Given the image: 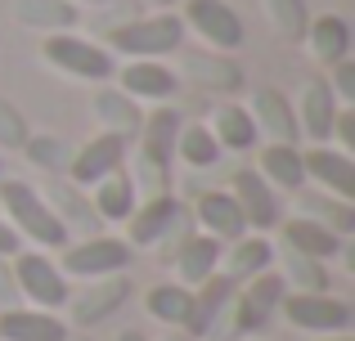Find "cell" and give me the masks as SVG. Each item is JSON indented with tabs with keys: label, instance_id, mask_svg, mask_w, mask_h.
Instances as JSON below:
<instances>
[{
	"label": "cell",
	"instance_id": "obj_1",
	"mask_svg": "<svg viewBox=\"0 0 355 341\" xmlns=\"http://www.w3.org/2000/svg\"><path fill=\"white\" fill-rule=\"evenodd\" d=\"M0 202H5L9 220L18 234H27L41 247H68V225L59 220V211L45 207V198L23 180H0Z\"/></svg>",
	"mask_w": 355,
	"mask_h": 341
},
{
	"label": "cell",
	"instance_id": "obj_2",
	"mask_svg": "<svg viewBox=\"0 0 355 341\" xmlns=\"http://www.w3.org/2000/svg\"><path fill=\"white\" fill-rule=\"evenodd\" d=\"M180 41H184V18H175V14H153V18H139V23H126L113 32V50L130 54V59L171 54V50H180Z\"/></svg>",
	"mask_w": 355,
	"mask_h": 341
},
{
	"label": "cell",
	"instance_id": "obj_3",
	"mask_svg": "<svg viewBox=\"0 0 355 341\" xmlns=\"http://www.w3.org/2000/svg\"><path fill=\"white\" fill-rule=\"evenodd\" d=\"M45 59L54 63L59 72H68V77H81V81H108L113 77V54L99 50V45L81 41V36H68V32H54L50 41L41 45Z\"/></svg>",
	"mask_w": 355,
	"mask_h": 341
},
{
	"label": "cell",
	"instance_id": "obj_4",
	"mask_svg": "<svg viewBox=\"0 0 355 341\" xmlns=\"http://www.w3.org/2000/svg\"><path fill=\"white\" fill-rule=\"evenodd\" d=\"M14 283H18V292L32 297V306H41V310L68 306V279H63V270L41 252H18Z\"/></svg>",
	"mask_w": 355,
	"mask_h": 341
},
{
	"label": "cell",
	"instance_id": "obj_5",
	"mask_svg": "<svg viewBox=\"0 0 355 341\" xmlns=\"http://www.w3.org/2000/svg\"><path fill=\"white\" fill-rule=\"evenodd\" d=\"M293 328H306V333H347L351 328V306L329 292H293V297L279 301Z\"/></svg>",
	"mask_w": 355,
	"mask_h": 341
},
{
	"label": "cell",
	"instance_id": "obj_6",
	"mask_svg": "<svg viewBox=\"0 0 355 341\" xmlns=\"http://www.w3.org/2000/svg\"><path fill=\"white\" fill-rule=\"evenodd\" d=\"M126 265H130V243H121V238H86V243L63 252V270L77 279H108V274H121Z\"/></svg>",
	"mask_w": 355,
	"mask_h": 341
},
{
	"label": "cell",
	"instance_id": "obj_7",
	"mask_svg": "<svg viewBox=\"0 0 355 341\" xmlns=\"http://www.w3.org/2000/svg\"><path fill=\"white\" fill-rule=\"evenodd\" d=\"M184 18H189V27L211 50H239L243 45V23L225 0H189V5H184Z\"/></svg>",
	"mask_w": 355,
	"mask_h": 341
},
{
	"label": "cell",
	"instance_id": "obj_8",
	"mask_svg": "<svg viewBox=\"0 0 355 341\" xmlns=\"http://www.w3.org/2000/svg\"><path fill=\"white\" fill-rule=\"evenodd\" d=\"M279 301H284V274H252L248 292L239 297V310H234V333L266 328V319L279 310Z\"/></svg>",
	"mask_w": 355,
	"mask_h": 341
},
{
	"label": "cell",
	"instance_id": "obj_9",
	"mask_svg": "<svg viewBox=\"0 0 355 341\" xmlns=\"http://www.w3.org/2000/svg\"><path fill=\"white\" fill-rule=\"evenodd\" d=\"M121 158H126V135L104 131L99 140H90L86 149L72 158V180L77 184H99L104 175L121 171Z\"/></svg>",
	"mask_w": 355,
	"mask_h": 341
},
{
	"label": "cell",
	"instance_id": "obj_10",
	"mask_svg": "<svg viewBox=\"0 0 355 341\" xmlns=\"http://www.w3.org/2000/svg\"><path fill=\"white\" fill-rule=\"evenodd\" d=\"M0 341H68L54 310H0Z\"/></svg>",
	"mask_w": 355,
	"mask_h": 341
},
{
	"label": "cell",
	"instance_id": "obj_11",
	"mask_svg": "<svg viewBox=\"0 0 355 341\" xmlns=\"http://www.w3.org/2000/svg\"><path fill=\"white\" fill-rule=\"evenodd\" d=\"M234 202H239L243 220H248L252 229L279 225V198H275V189L261 180V171H239L234 175Z\"/></svg>",
	"mask_w": 355,
	"mask_h": 341
},
{
	"label": "cell",
	"instance_id": "obj_12",
	"mask_svg": "<svg viewBox=\"0 0 355 341\" xmlns=\"http://www.w3.org/2000/svg\"><path fill=\"white\" fill-rule=\"evenodd\" d=\"M302 167L311 180H320L324 189H333L342 202L355 198V162L351 153H338V149H311L302 153Z\"/></svg>",
	"mask_w": 355,
	"mask_h": 341
},
{
	"label": "cell",
	"instance_id": "obj_13",
	"mask_svg": "<svg viewBox=\"0 0 355 341\" xmlns=\"http://www.w3.org/2000/svg\"><path fill=\"white\" fill-rule=\"evenodd\" d=\"M198 288L202 292L193 297L189 319H184V333L189 337H207L211 333V324L220 319V310H225L230 297H234V279H230V274H211V279H202Z\"/></svg>",
	"mask_w": 355,
	"mask_h": 341
},
{
	"label": "cell",
	"instance_id": "obj_14",
	"mask_svg": "<svg viewBox=\"0 0 355 341\" xmlns=\"http://www.w3.org/2000/svg\"><path fill=\"white\" fill-rule=\"evenodd\" d=\"M180 202L171 198V193H157V198H148L144 207H139V216H130V243L135 247H153L157 238L171 234V225L180 220Z\"/></svg>",
	"mask_w": 355,
	"mask_h": 341
},
{
	"label": "cell",
	"instance_id": "obj_15",
	"mask_svg": "<svg viewBox=\"0 0 355 341\" xmlns=\"http://www.w3.org/2000/svg\"><path fill=\"white\" fill-rule=\"evenodd\" d=\"M252 122L275 144H297V117H293V108H288V99L279 95V90H257V99H252Z\"/></svg>",
	"mask_w": 355,
	"mask_h": 341
},
{
	"label": "cell",
	"instance_id": "obj_16",
	"mask_svg": "<svg viewBox=\"0 0 355 341\" xmlns=\"http://www.w3.org/2000/svg\"><path fill=\"white\" fill-rule=\"evenodd\" d=\"M121 90L130 99H171L175 95V72L162 68L157 59H135L121 68Z\"/></svg>",
	"mask_w": 355,
	"mask_h": 341
},
{
	"label": "cell",
	"instance_id": "obj_17",
	"mask_svg": "<svg viewBox=\"0 0 355 341\" xmlns=\"http://www.w3.org/2000/svg\"><path fill=\"white\" fill-rule=\"evenodd\" d=\"M333 117H338V104H333V86H324V81H311L302 95V126L297 131H306L315 144H324L333 135Z\"/></svg>",
	"mask_w": 355,
	"mask_h": 341
},
{
	"label": "cell",
	"instance_id": "obj_18",
	"mask_svg": "<svg viewBox=\"0 0 355 341\" xmlns=\"http://www.w3.org/2000/svg\"><path fill=\"white\" fill-rule=\"evenodd\" d=\"M198 220H202V229H207L211 238H243V229H248L234 193H202Z\"/></svg>",
	"mask_w": 355,
	"mask_h": 341
},
{
	"label": "cell",
	"instance_id": "obj_19",
	"mask_svg": "<svg viewBox=\"0 0 355 341\" xmlns=\"http://www.w3.org/2000/svg\"><path fill=\"white\" fill-rule=\"evenodd\" d=\"M207 131H211V140H216L220 149H234V153H243V149L257 144V122H252V113H248V108H239V104L216 108Z\"/></svg>",
	"mask_w": 355,
	"mask_h": 341
},
{
	"label": "cell",
	"instance_id": "obj_20",
	"mask_svg": "<svg viewBox=\"0 0 355 341\" xmlns=\"http://www.w3.org/2000/svg\"><path fill=\"white\" fill-rule=\"evenodd\" d=\"M216 261H220V238L211 234H198V238H184L180 252H175V270H180L184 283H202L216 274Z\"/></svg>",
	"mask_w": 355,
	"mask_h": 341
},
{
	"label": "cell",
	"instance_id": "obj_21",
	"mask_svg": "<svg viewBox=\"0 0 355 341\" xmlns=\"http://www.w3.org/2000/svg\"><path fill=\"white\" fill-rule=\"evenodd\" d=\"M284 238H288V247H293V252L315 256V261H329V256L342 252V238L333 234V229L306 220V216H302V220H288V225H284Z\"/></svg>",
	"mask_w": 355,
	"mask_h": 341
},
{
	"label": "cell",
	"instance_id": "obj_22",
	"mask_svg": "<svg viewBox=\"0 0 355 341\" xmlns=\"http://www.w3.org/2000/svg\"><path fill=\"white\" fill-rule=\"evenodd\" d=\"M95 216L99 220H130L135 216V184L121 171L104 175V180L95 184Z\"/></svg>",
	"mask_w": 355,
	"mask_h": 341
},
{
	"label": "cell",
	"instance_id": "obj_23",
	"mask_svg": "<svg viewBox=\"0 0 355 341\" xmlns=\"http://www.w3.org/2000/svg\"><path fill=\"white\" fill-rule=\"evenodd\" d=\"M126 288L130 283L126 279H117V274H108L99 288H90L86 297H77L72 301V319L77 324H95V319H104V315H113V310L126 301Z\"/></svg>",
	"mask_w": 355,
	"mask_h": 341
},
{
	"label": "cell",
	"instance_id": "obj_24",
	"mask_svg": "<svg viewBox=\"0 0 355 341\" xmlns=\"http://www.w3.org/2000/svg\"><path fill=\"white\" fill-rule=\"evenodd\" d=\"M261 180L279 184V189H302L306 184V167H302V153L293 144H270L261 153Z\"/></svg>",
	"mask_w": 355,
	"mask_h": 341
},
{
	"label": "cell",
	"instance_id": "obj_25",
	"mask_svg": "<svg viewBox=\"0 0 355 341\" xmlns=\"http://www.w3.org/2000/svg\"><path fill=\"white\" fill-rule=\"evenodd\" d=\"M347 50H351L347 18H338V14L315 18V23H311V54H315V59H320V63H342Z\"/></svg>",
	"mask_w": 355,
	"mask_h": 341
},
{
	"label": "cell",
	"instance_id": "obj_26",
	"mask_svg": "<svg viewBox=\"0 0 355 341\" xmlns=\"http://www.w3.org/2000/svg\"><path fill=\"white\" fill-rule=\"evenodd\" d=\"M139 131H144V153H148V158L171 162L175 135H180V113H175V108H157L148 122H139Z\"/></svg>",
	"mask_w": 355,
	"mask_h": 341
},
{
	"label": "cell",
	"instance_id": "obj_27",
	"mask_svg": "<svg viewBox=\"0 0 355 341\" xmlns=\"http://www.w3.org/2000/svg\"><path fill=\"white\" fill-rule=\"evenodd\" d=\"M144 306H148V315L162 319V324H184V319H189V306H193V292L180 288V283H157V288H148Z\"/></svg>",
	"mask_w": 355,
	"mask_h": 341
},
{
	"label": "cell",
	"instance_id": "obj_28",
	"mask_svg": "<svg viewBox=\"0 0 355 341\" xmlns=\"http://www.w3.org/2000/svg\"><path fill=\"white\" fill-rule=\"evenodd\" d=\"M175 149H180V158L189 162V167H216V158H220V144L211 140L207 126H180Z\"/></svg>",
	"mask_w": 355,
	"mask_h": 341
},
{
	"label": "cell",
	"instance_id": "obj_29",
	"mask_svg": "<svg viewBox=\"0 0 355 341\" xmlns=\"http://www.w3.org/2000/svg\"><path fill=\"white\" fill-rule=\"evenodd\" d=\"M270 256H275V252H270V243H266V238H248V243H239L234 247V252H230V279H252V274H266V265H270Z\"/></svg>",
	"mask_w": 355,
	"mask_h": 341
},
{
	"label": "cell",
	"instance_id": "obj_30",
	"mask_svg": "<svg viewBox=\"0 0 355 341\" xmlns=\"http://www.w3.org/2000/svg\"><path fill=\"white\" fill-rule=\"evenodd\" d=\"M302 211H306V220H315V225H324V229H333V234H351L355 229V211L347 207V202H324V198H302Z\"/></svg>",
	"mask_w": 355,
	"mask_h": 341
},
{
	"label": "cell",
	"instance_id": "obj_31",
	"mask_svg": "<svg viewBox=\"0 0 355 341\" xmlns=\"http://www.w3.org/2000/svg\"><path fill=\"white\" fill-rule=\"evenodd\" d=\"M18 18L36 27H72L77 9L68 0H18Z\"/></svg>",
	"mask_w": 355,
	"mask_h": 341
},
{
	"label": "cell",
	"instance_id": "obj_32",
	"mask_svg": "<svg viewBox=\"0 0 355 341\" xmlns=\"http://www.w3.org/2000/svg\"><path fill=\"white\" fill-rule=\"evenodd\" d=\"M95 113L104 117V122H113V135H135L139 131V113L130 108V95H99L95 99Z\"/></svg>",
	"mask_w": 355,
	"mask_h": 341
},
{
	"label": "cell",
	"instance_id": "obj_33",
	"mask_svg": "<svg viewBox=\"0 0 355 341\" xmlns=\"http://www.w3.org/2000/svg\"><path fill=\"white\" fill-rule=\"evenodd\" d=\"M288 279H293L297 288H306V292H324L329 288L324 265L315 261V256H302V252H288Z\"/></svg>",
	"mask_w": 355,
	"mask_h": 341
},
{
	"label": "cell",
	"instance_id": "obj_34",
	"mask_svg": "<svg viewBox=\"0 0 355 341\" xmlns=\"http://www.w3.org/2000/svg\"><path fill=\"white\" fill-rule=\"evenodd\" d=\"M266 9H270V23H275L284 36H302V27H306L302 0H266Z\"/></svg>",
	"mask_w": 355,
	"mask_h": 341
},
{
	"label": "cell",
	"instance_id": "obj_35",
	"mask_svg": "<svg viewBox=\"0 0 355 341\" xmlns=\"http://www.w3.org/2000/svg\"><path fill=\"white\" fill-rule=\"evenodd\" d=\"M139 184H144V189H153V198H157V193H162V184H166V162L139 153Z\"/></svg>",
	"mask_w": 355,
	"mask_h": 341
},
{
	"label": "cell",
	"instance_id": "obj_36",
	"mask_svg": "<svg viewBox=\"0 0 355 341\" xmlns=\"http://www.w3.org/2000/svg\"><path fill=\"white\" fill-rule=\"evenodd\" d=\"M27 153H32L41 167H59V162H68V149H63L59 140H32V144H27Z\"/></svg>",
	"mask_w": 355,
	"mask_h": 341
},
{
	"label": "cell",
	"instance_id": "obj_37",
	"mask_svg": "<svg viewBox=\"0 0 355 341\" xmlns=\"http://www.w3.org/2000/svg\"><path fill=\"white\" fill-rule=\"evenodd\" d=\"M333 86H338V95L347 99V104H355V63L351 59L333 63Z\"/></svg>",
	"mask_w": 355,
	"mask_h": 341
},
{
	"label": "cell",
	"instance_id": "obj_38",
	"mask_svg": "<svg viewBox=\"0 0 355 341\" xmlns=\"http://www.w3.org/2000/svg\"><path fill=\"white\" fill-rule=\"evenodd\" d=\"M18 140H23V126H18V117L0 104V144H18Z\"/></svg>",
	"mask_w": 355,
	"mask_h": 341
},
{
	"label": "cell",
	"instance_id": "obj_39",
	"mask_svg": "<svg viewBox=\"0 0 355 341\" xmlns=\"http://www.w3.org/2000/svg\"><path fill=\"white\" fill-rule=\"evenodd\" d=\"M0 256H18V229L0 220Z\"/></svg>",
	"mask_w": 355,
	"mask_h": 341
},
{
	"label": "cell",
	"instance_id": "obj_40",
	"mask_svg": "<svg viewBox=\"0 0 355 341\" xmlns=\"http://www.w3.org/2000/svg\"><path fill=\"white\" fill-rule=\"evenodd\" d=\"M14 292H18V283L9 279L5 270H0V306H9V301H14Z\"/></svg>",
	"mask_w": 355,
	"mask_h": 341
},
{
	"label": "cell",
	"instance_id": "obj_41",
	"mask_svg": "<svg viewBox=\"0 0 355 341\" xmlns=\"http://www.w3.org/2000/svg\"><path fill=\"white\" fill-rule=\"evenodd\" d=\"M166 341H198V337H189V333H171Z\"/></svg>",
	"mask_w": 355,
	"mask_h": 341
},
{
	"label": "cell",
	"instance_id": "obj_42",
	"mask_svg": "<svg viewBox=\"0 0 355 341\" xmlns=\"http://www.w3.org/2000/svg\"><path fill=\"white\" fill-rule=\"evenodd\" d=\"M117 341H148V337H139V333H121Z\"/></svg>",
	"mask_w": 355,
	"mask_h": 341
},
{
	"label": "cell",
	"instance_id": "obj_43",
	"mask_svg": "<svg viewBox=\"0 0 355 341\" xmlns=\"http://www.w3.org/2000/svg\"><path fill=\"white\" fill-rule=\"evenodd\" d=\"M90 5H104V0H90Z\"/></svg>",
	"mask_w": 355,
	"mask_h": 341
},
{
	"label": "cell",
	"instance_id": "obj_44",
	"mask_svg": "<svg viewBox=\"0 0 355 341\" xmlns=\"http://www.w3.org/2000/svg\"><path fill=\"white\" fill-rule=\"evenodd\" d=\"M338 341H351V337H338Z\"/></svg>",
	"mask_w": 355,
	"mask_h": 341
},
{
	"label": "cell",
	"instance_id": "obj_45",
	"mask_svg": "<svg viewBox=\"0 0 355 341\" xmlns=\"http://www.w3.org/2000/svg\"><path fill=\"white\" fill-rule=\"evenodd\" d=\"M157 5H166V0H157Z\"/></svg>",
	"mask_w": 355,
	"mask_h": 341
},
{
	"label": "cell",
	"instance_id": "obj_46",
	"mask_svg": "<svg viewBox=\"0 0 355 341\" xmlns=\"http://www.w3.org/2000/svg\"><path fill=\"white\" fill-rule=\"evenodd\" d=\"M81 341H86V337H81Z\"/></svg>",
	"mask_w": 355,
	"mask_h": 341
}]
</instances>
